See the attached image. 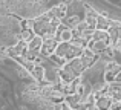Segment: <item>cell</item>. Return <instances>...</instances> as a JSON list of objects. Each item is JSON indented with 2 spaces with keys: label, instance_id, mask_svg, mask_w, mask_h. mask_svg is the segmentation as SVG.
I'll use <instances>...</instances> for the list:
<instances>
[{
  "label": "cell",
  "instance_id": "obj_4",
  "mask_svg": "<svg viewBox=\"0 0 121 110\" xmlns=\"http://www.w3.org/2000/svg\"><path fill=\"white\" fill-rule=\"evenodd\" d=\"M58 28H60V20L54 15L52 11H49L48 14L41 15L32 21V29L37 34V37H44V38L55 37Z\"/></svg>",
  "mask_w": 121,
  "mask_h": 110
},
{
  "label": "cell",
  "instance_id": "obj_23",
  "mask_svg": "<svg viewBox=\"0 0 121 110\" xmlns=\"http://www.w3.org/2000/svg\"><path fill=\"white\" fill-rule=\"evenodd\" d=\"M115 83L121 84V73H118V75H117V78H115Z\"/></svg>",
  "mask_w": 121,
  "mask_h": 110
},
{
  "label": "cell",
  "instance_id": "obj_8",
  "mask_svg": "<svg viewBox=\"0 0 121 110\" xmlns=\"http://www.w3.org/2000/svg\"><path fill=\"white\" fill-rule=\"evenodd\" d=\"M58 46V40L57 37H49V38H43V45H41V54L49 57L52 54H55V49Z\"/></svg>",
  "mask_w": 121,
  "mask_h": 110
},
{
  "label": "cell",
  "instance_id": "obj_20",
  "mask_svg": "<svg viewBox=\"0 0 121 110\" xmlns=\"http://www.w3.org/2000/svg\"><path fill=\"white\" fill-rule=\"evenodd\" d=\"M14 48H15V52H17V54H23V52L28 49L26 48V43H23V41H18Z\"/></svg>",
  "mask_w": 121,
  "mask_h": 110
},
{
  "label": "cell",
  "instance_id": "obj_18",
  "mask_svg": "<svg viewBox=\"0 0 121 110\" xmlns=\"http://www.w3.org/2000/svg\"><path fill=\"white\" fill-rule=\"evenodd\" d=\"M112 61L121 66V49L117 48V46L112 48Z\"/></svg>",
  "mask_w": 121,
  "mask_h": 110
},
{
  "label": "cell",
  "instance_id": "obj_21",
  "mask_svg": "<svg viewBox=\"0 0 121 110\" xmlns=\"http://www.w3.org/2000/svg\"><path fill=\"white\" fill-rule=\"evenodd\" d=\"M110 110H121V102H120V101H113V99H112Z\"/></svg>",
  "mask_w": 121,
  "mask_h": 110
},
{
  "label": "cell",
  "instance_id": "obj_16",
  "mask_svg": "<svg viewBox=\"0 0 121 110\" xmlns=\"http://www.w3.org/2000/svg\"><path fill=\"white\" fill-rule=\"evenodd\" d=\"M97 15L98 14L95 11L87 9V11H86V15H84V23L87 24V26H91V28L95 29V24H97Z\"/></svg>",
  "mask_w": 121,
  "mask_h": 110
},
{
  "label": "cell",
  "instance_id": "obj_22",
  "mask_svg": "<svg viewBox=\"0 0 121 110\" xmlns=\"http://www.w3.org/2000/svg\"><path fill=\"white\" fill-rule=\"evenodd\" d=\"M57 110H72V109L69 107L65 101H63V102H60V106H57Z\"/></svg>",
  "mask_w": 121,
  "mask_h": 110
},
{
  "label": "cell",
  "instance_id": "obj_24",
  "mask_svg": "<svg viewBox=\"0 0 121 110\" xmlns=\"http://www.w3.org/2000/svg\"><path fill=\"white\" fill-rule=\"evenodd\" d=\"M86 110H98L97 107H95V104H92V106H89V107L87 109H86Z\"/></svg>",
  "mask_w": 121,
  "mask_h": 110
},
{
  "label": "cell",
  "instance_id": "obj_3",
  "mask_svg": "<svg viewBox=\"0 0 121 110\" xmlns=\"http://www.w3.org/2000/svg\"><path fill=\"white\" fill-rule=\"evenodd\" d=\"M86 6H89L92 11H98L100 15L107 20L121 21V0H91L86 2Z\"/></svg>",
  "mask_w": 121,
  "mask_h": 110
},
{
  "label": "cell",
  "instance_id": "obj_10",
  "mask_svg": "<svg viewBox=\"0 0 121 110\" xmlns=\"http://www.w3.org/2000/svg\"><path fill=\"white\" fill-rule=\"evenodd\" d=\"M110 106H112V98L107 93H100L95 101V107L98 110H110Z\"/></svg>",
  "mask_w": 121,
  "mask_h": 110
},
{
  "label": "cell",
  "instance_id": "obj_11",
  "mask_svg": "<svg viewBox=\"0 0 121 110\" xmlns=\"http://www.w3.org/2000/svg\"><path fill=\"white\" fill-rule=\"evenodd\" d=\"M87 49L91 52H94L95 55H98V54H104L109 49V45L104 43V41H94V40H91L89 45H87Z\"/></svg>",
  "mask_w": 121,
  "mask_h": 110
},
{
  "label": "cell",
  "instance_id": "obj_5",
  "mask_svg": "<svg viewBox=\"0 0 121 110\" xmlns=\"http://www.w3.org/2000/svg\"><path fill=\"white\" fill-rule=\"evenodd\" d=\"M84 66L81 64L80 58L71 60V61H65L58 69V78L60 83L63 84H72L75 80L81 77V73L84 72Z\"/></svg>",
  "mask_w": 121,
  "mask_h": 110
},
{
  "label": "cell",
  "instance_id": "obj_2",
  "mask_svg": "<svg viewBox=\"0 0 121 110\" xmlns=\"http://www.w3.org/2000/svg\"><path fill=\"white\" fill-rule=\"evenodd\" d=\"M107 63L109 61H107L106 58L98 57L97 61H95L91 67L86 69L80 77V80L84 81V83L91 87L94 95L95 93H103L104 90L107 89V83H106V80H104V67H106Z\"/></svg>",
  "mask_w": 121,
  "mask_h": 110
},
{
  "label": "cell",
  "instance_id": "obj_6",
  "mask_svg": "<svg viewBox=\"0 0 121 110\" xmlns=\"http://www.w3.org/2000/svg\"><path fill=\"white\" fill-rule=\"evenodd\" d=\"M86 49L84 41H78V40H72L69 43H58L55 49V55L63 61H71V60L80 58L83 51Z\"/></svg>",
  "mask_w": 121,
  "mask_h": 110
},
{
  "label": "cell",
  "instance_id": "obj_1",
  "mask_svg": "<svg viewBox=\"0 0 121 110\" xmlns=\"http://www.w3.org/2000/svg\"><path fill=\"white\" fill-rule=\"evenodd\" d=\"M60 5V2H31V0H17V2H5V8L14 17L25 20H35L41 15L48 14L54 8Z\"/></svg>",
  "mask_w": 121,
  "mask_h": 110
},
{
  "label": "cell",
  "instance_id": "obj_12",
  "mask_svg": "<svg viewBox=\"0 0 121 110\" xmlns=\"http://www.w3.org/2000/svg\"><path fill=\"white\" fill-rule=\"evenodd\" d=\"M55 37H57V40H58V43H69V41L74 40V37H72V31L66 29V28L57 31Z\"/></svg>",
  "mask_w": 121,
  "mask_h": 110
},
{
  "label": "cell",
  "instance_id": "obj_13",
  "mask_svg": "<svg viewBox=\"0 0 121 110\" xmlns=\"http://www.w3.org/2000/svg\"><path fill=\"white\" fill-rule=\"evenodd\" d=\"M41 45H43V38L41 37H37V35H34V38L31 40L29 43H26V48H28V51L29 52H39L40 49H41Z\"/></svg>",
  "mask_w": 121,
  "mask_h": 110
},
{
  "label": "cell",
  "instance_id": "obj_17",
  "mask_svg": "<svg viewBox=\"0 0 121 110\" xmlns=\"http://www.w3.org/2000/svg\"><path fill=\"white\" fill-rule=\"evenodd\" d=\"M92 40H94V41H104V43H107V45L110 43L109 32H106V31H97L95 29L94 35H92Z\"/></svg>",
  "mask_w": 121,
  "mask_h": 110
},
{
  "label": "cell",
  "instance_id": "obj_9",
  "mask_svg": "<svg viewBox=\"0 0 121 110\" xmlns=\"http://www.w3.org/2000/svg\"><path fill=\"white\" fill-rule=\"evenodd\" d=\"M98 60V57L94 54V52H91L87 48L83 51V54L80 55V61H81V64L84 66V69H87V67H91L92 64H94L95 61Z\"/></svg>",
  "mask_w": 121,
  "mask_h": 110
},
{
  "label": "cell",
  "instance_id": "obj_7",
  "mask_svg": "<svg viewBox=\"0 0 121 110\" xmlns=\"http://www.w3.org/2000/svg\"><path fill=\"white\" fill-rule=\"evenodd\" d=\"M118 73H121V66L117 64V63H113V61L107 63L106 67H104V80H106V83L107 84L113 83Z\"/></svg>",
  "mask_w": 121,
  "mask_h": 110
},
{
  "label": "cell",
  "instance_id": "obj_15",
  "mask_svg": "<svg viewBox=\"0 0 121 110\" xmlns=\"http://www.w3.org/2000/svg\"><path fill=\"white\" fill-rule=\"evenodd\" d=\"M110 26H112V24H110V20H107L106 17H103V15H100L98 14L97 15V24H95V29L97 31H109L110 29Z\"/></svg>",
  "mask_w": 121,
  "mask_h": 110
},
{
  "label": "cell",
  "instance_id": "obj_14",
  "mask_svg": "<svg viewBox=\"0 0 121 110\" xmlns=\"http://www.w3.org/2000/svg\"><path fill=\"white\" fill-rule=\"evenodd\" d=\"M31 75L34 77V80L37 81V83H40V81L44 80V67L40 64H32V67H31Z\"/></svg>",
  "mask_w": 121,
  "mask_h": 110
},
{
  "label": "cell",
  "instance_id": "obj_19",
  "mask_svg": "<svg viewBox=\"0 0 121 110\" xmlns=\"http://www.w3.org/2000/svg\"><path fill=\"white\" fill-rule=\"evenodd\" d=\"M32 38H34V34L31 32V31H28V29H23V31H22V34H20V41L29 43Z\"/></svg>",
  "mask_w": 121,
  "mask_h": 110
}]
</instances>
